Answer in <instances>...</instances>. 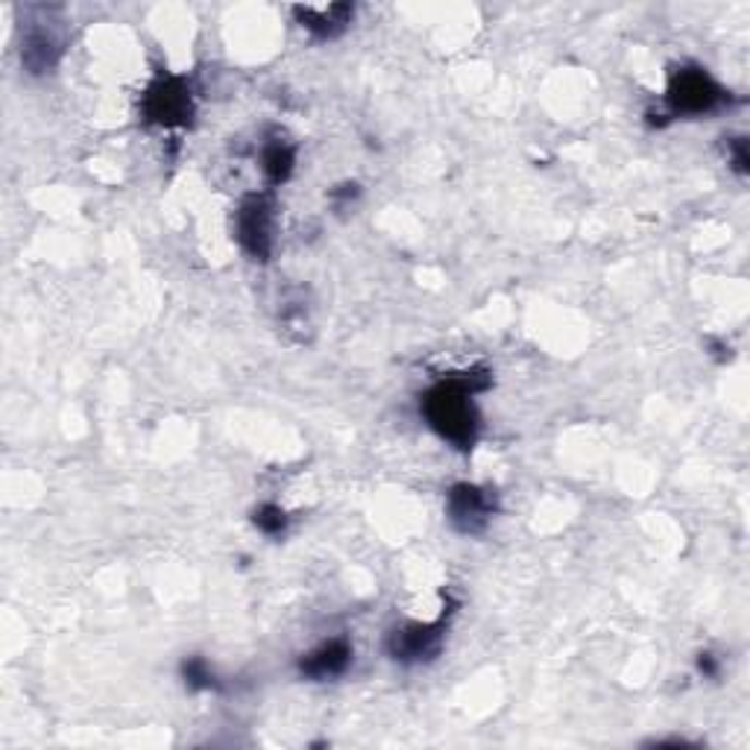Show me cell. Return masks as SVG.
<instances>
[{
    "mask_svg": "<svg viewBox=\"0 0 750 750\" xmlns=\"http://www.w3.org/2000/svg\"><path fill=\"white\" fill-rule=\"evenodd\" d=\"M141 112L150 124H159V127H185L194 115L191 89L180 77H159L145 91Z\"/></svg>",
    "mask_w": 750,
    "mask_h": 750,
    "instance_id": "cell-3",
    "label": "cell"
},
{
    "mask_svg": "<svg viewBox=\"0 0 750 750\" xmlns=\"http://www.w3.org/2000/svg\"><path fill=\"white\" fill-rule=\"evenodd\" d=\"M253 522H255V528L267 533V536H279V533L288 528V516H285L281 507L262 505L253 514Z\"/></svg>",
    "mask_w": 750,
    "mask_h": 750,
    "instance_id": "cell-11",
    "label": "cell"
},
{
    "mask_svg": "<svg viewBox=\"0 0 750 750\" xmlns=\"http://www.w3.org/2000/svg\"><path fill=\"white\" fill-rule=\"evenodd\" d=\"M182 678L188 683L191 689H211L215 686V674L206 666V660L199 657H191V660L182 662Z\"/></svg>",
    "mask_w": 750,
    "mask_h": 750,
    "instance_id": "cell-12",
    "label": "cell"
},
{
    "mask_svg": "<svg viewBox=\"0 0 750 750\" xmlns=\"http://www.w3.org/2000/svg\"><path fill=\"white\" fill-rule=\"evenodd\" d=\"M59 38L54 33H45V30H30L24 36V47H21V59L30 68V73H45L50 71L56 62H59Z\"/></svg>",
    "mask_w": 750,
    "mask_h": 750,
    "instance_id": "cell-9",
    "label": "cell"
},
{
    "mask_svg": "<svg viewBox=\"0 0 750 750\" xmlns=\"http://www.w3.org/2000/svg\"><path fill=\"white\" fill-rule=\"evenodd\" d=\"M446 624H407L402 631H393L388 639V651L399 662L431 660L443 645Z\"/></svg>",
    "mask_w": 750,
    "mask_h": 750,
    "instance_id": "cell-6",
    "label": "cell"
},
{
    "mask_svg": "<svg viewBox=\"0 0 750 750\" xmlns=\"http://www.w3.org/2000/svg\"><path fill=\"white\" fill-rule=\"evenodd\" d=\"M496 514V501L487 489L458 484L449 493V522L461 533H481Z\"/></svg>",
    "mask_w": 750,
    "mask_h": 750,
    "instance_id": "cell-5",
    "label": "cell"
},
{
    "mask_svg": "<svg viewBox=\"0 0 750 750\" xmlns=\"http://www.w3.org/2000/svg\"><path fill=\"white\" fill-rule=\"evenodd\" d=\"M487 388L489 376L484 370L440 381L437 388L425 393V419L443 440L458 449H472V443L478 440V411L472 405V396Z\"/></svg>",
    "mask_w": 750,
    "mask_h": 750,
    "instance_id": "cell-1",
    "label": "cell"
},
{
    "mask_svg": "<svg viewBox=\"0 0 750 750\" xmlns=\"http://www.w3.org/2000/svg\"><path fill=\"white\" fill-rule=\"evenodd\" d=\"M697 669L704 671L706 678H715V674H718V662L713 660V654H701V660H697Z\"/></svg>",
    "mask_w": 750,
    "mask_h": 750,
    "instance_id": "cell-14",
    "label": "cell"
},
{
    "mask_svg": "<svg viewBox=\"0 0 750 750\" xmlns=\"http://www.w3.org/2000/svg\"><path fill=\"white\" fill-rule=\"evenodd\" d=\"M353 662V648L346 639H332L326 645H320L316 651H311L305 660L299 662V671L311 680H328L344 674Z\"/></svg>",
    "mask_w": 750,
    "mask_h": 750,
    "instance_id": "cell-7",
    "label": "cell"
},
{
    "mask_svg": "<svg viewBox=\"0 0 750 750\" xmlns=\"http://www.w3.org/2000/svg\"><path fill=\"white\" fill-rule=\"evenodd\" d=\"M724 100L722 85L701 68H680L669 82V103L671 115H706Z\"/></svg>",
    "mask_w": 750,
    "mask_h": 750,
    "instance_id": "cell-2",
    "label": "cell"
},
{
    "mask_svg": "<svg viewBox=\"0 0 750 750\" xmlns=\"http://www.w3.org/2000/svg\"><path fill=\"white\" fill-rule=\"evenodd\" d=\"M353 7L349 3H332V7H297L293 15L305 30H311L320 38H335L344 33L346 24L353 21Z\"/></svg>",
    "mask_w": 750,
    "mask_h": 750,
    "instance_id": "cell-8",
    "label": "cell"
},
{
    "mask_svg": "<svg viewBox=\"0 0 750 750\" xmlns=\"http://www.w3.org/2000/svg\"><path fill=\"white\" fill-rule=\"evenodd\" d=\"M730 150H732V168H736L739 173L748 171V147H745V141L736 138V141L730 145Z\"/></svg>",
    "mask_w": 750,
    "mask_h": 750,
    "instance_id": "cell-13",
    "label": "cell"
},
{
    "mask_svg": "<svg viewBox=\"0 0 750 750\" xmlns=\"http://www.w3.org/2000/svg\"><path fill=\"white\" fill-rule=\"evenodd\" d=\"M273 199L267 194H253L238 208V241L255 262H267L273 253Z\"/></svg>",
    "mask_w": 750,
    "mask_h": 750,
    "instance_id": "cell-4",
    "label": "cell"
},
{
    "mask_svg": "<svg viewBox=\"0 0 750 750\" xmlns=\"http://www.w3.org/2000/svg\"><path fill=\"white\" fill-rule=\"evenodd\" d=\"M293 162H297V153H293V147L288 141L276 138V141L264 145L262 171L270 185H281V182L288 180L290 173H293Z\"/></svg>",
    "mask_w": 750,
    "mask_h": 750,
    "instance_id": "cell-10",
    "label": "cell"
}]
</instances>
